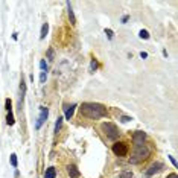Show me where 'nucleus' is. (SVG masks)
<instances>
[{"instance_id":"nucleus-1","label":"nucleus","mask_w":178,"mask_h":178,"mask_svg":"<svg viewBox=\"0 0 178 178\" xmlns=\"http://www.w3.org/2000/svg\"><path fill=\"white\" fill-rule=\"evenodd\" d=\"M79 110H81V114L89 119H102L108 114L107 108L101 104H96V102H85L81 105Z\"/></svg>"},{"instance_id":"nucleus-2","label":"nucleus","mask_w":178,"mask_h":178,"mask_svg":"<svg viewBox=\"0 0 178 178\" xmlns=\"http://www.w3.org/2000/svg\"><path fill=\"white\" fill-rule=\"evenodd\" d=\"M149 155H151V148H149V146H146V145H142V146H136V149H134L132 155L129 157V163H132V164H137V163H140V161L146 160Z\"/></svg>"},{"instance_id":"nucleus-3","label":"nucleus","mask_w":178,"mask_h":178,"mask_svg":"<svg viewBox=\"0 0 178 178\" xmlns=\"http://www.w3.org/2000/svg\"><path fill=\"white\" fill-rule=\"evenodd\" d=\"M102 131H104V134L107 136L110 140H116V139H119V136H120L119 128H117L114 124H111V122L102 124Z\"/></svg>"},{"instance_id":"nucleus-4","label":"nucleus","mask_w":178,"mask_h":178,"mask_svg":"<svg viewBox=\"0 0 178 178\" xmlns=\"http://www.w3.org/2000/svg\"><path fill=\"white\" fill-rule=\"evenodd\" d=\"M113 152L117 155V157H125L128 154V145L124 142H116L113 145Z\"/></svg>"},{"instance_id":"nucleus-5","label":"nucleus","mask_w":178,"mask_h":178,"mask_svg":"<svg viewBox=\"0 0 178 178\" xmlns=\"http://www.w3.org/2000/svg\"><path fill=\"white\" fill-rule=\"evenodd\" d=\"M47 116H49V110L44 107V105H41V107H40V116H38V119H37V122H35V128H37V129H40V128H41V125L46 122Z\"/></svg>"},{"instance_id":"nucleus-6","label":"nucleus","mask_w":178,"mask_h":178,"mask_svg":"<svg viewBox=\"0 0 178 178\" xmlns=\"http://www.w3.org/2000/svg\"><path fill=\"white\" fill-rule=\"evenodd\" d=\"M164 169V164L160 163V161H155V163H152L149 167H148V171H146V175L148 177H152V175H155V174H158Z\"/></svg>"},{"instance_id":"nucleus-7","label":"nucleus","mask_w":178,"mask_h":178,"mask_svg":"<svg viewBox=\"0 0 178 178\" xmlns=\"http://www.w3.org/2000/svg\"><path fill=\"white\" fill-rule=\"evenodd\" d=\"M145 139H146V132H143V131H136L132 134V142H134L136 146H142Z\"/></svg>"},{"instance_id":"nucleus-8","label":"nucleus","mask_w":178,"mask_h":178,"mask_svg":"<svg viewBox=\"0 0 178 178\" xmlns=\"http://www.w3.org/2000/svg\"><path fill=\"white\" fill-rule=\"evenodd\" d=\"M67 174H69L70 178H78L81 175V172H79V169L76 167V164H69V166H67Z\"/></svg>"},{"instance_id":"nucleus-9","label":"nucleus","mask_w":178,"mask_h":178,"mask_svg":"<svg viewBox=\"0 0 178 178\" xmlns=\"http://www.w3.org/2000/svg\"><path fill=\"white\" fill-rule=\"evenodd\" d=\"M75 108H76V104H72V105H66V107H64V117H66L67 120L72 119V116H73V113H75Z\"/></svg>"},{"instance_id":"nucleus-10","label":"nucleus","mask_w":178,"mask_h":178,"mask_svg":"<svg viewBox=\"0 0 178 178\" xmlns=\"http://www.w3.org/2000/svg\"><path fill=\"white\" fill-rule=\"evenodd\" d=\"M67 14H69V18H70V23L75 24L76 23V17H75V12H73V8H72L70 2H67Z\"/></svg>"},{"instance_id":"nucleus-11","label":"nucleus","mask_w":178,"mask_h":178,"mask_svg":"<svg viewBox=\"0 0 178 178\" xmlns=\"http://www.w3.org/2000/svg\"><path fill=\"white\" fill-rule=\"evenodd\" d=\"M20 91H21V96H20V107H21L23 99H24V94H26V82H24L23 78H21V82H20Z\"/></svg>"},{"instance_id":"nucleus-12","label":"nucleus","mask_w":178,"mask_h":178,"mask_svg":"<svg viewBox=\"0 0 178 178\" xmlns=\"http://www.w3.org/2000/svg\"><path fill=\"white\" fill-rule=\"evenodd\" d=\"M56 177V169L55 167H47L44 172V178H55Z\"/></svg>"},{"instance_id":"nucleus-13","label":"nucleus","mask_w":178,"mask_h":178,"mask_svg":"<svg viewBox=\"0 0 178 178\" xmlns=\"http://www.w3.org/2000/svg\"><path fill=\"white\" fill-rule=\"evenodd\" d=\"M47 32H49V24L47 23H44L43 26H41V32H40V40H44L46 35H47Z\"/></svg>"},{"instance_id":"nucleus-14","label":"nucleus","mask_w":178,"mask_h":178,"mask_svg":"<svg viewBox=\"0 0 178 178\" xmlns=\"http://www.w3.org/2000/svg\"><path fill=\"white\" fill-rule=\"evenodd\" d=\"M6 124H8V125H14V124H15V119H14L12 111H8V114H6Z\"/></svg>"},{"instance_id":"nucleus-15","label":"nucleus","mask_w":178,"mask_h":178,"mask_svg":"<svg viewBox=\"0 0 178 178\" xmlns=\"http://www.w3.org/2000/svg\"><path fill=\"white\" fill-rule=\"evenodd\" d=\"M61 125H63V117H58L56 119V124H55V132L58 134V131L61 129Z\"/></svg>"},{"instance_id":"nucleus-16","label":"nucleus","mask_w":178,"mask_h":178,"mask_svg":"<svg viewBox=\"0 0 178 178\" xmlns=\"http://www.w3.org/2000/svg\"><path fill=\"white\" fill-rule=\"evenodd\" d=\"M120 178H134V175H132L131 171H124V172L120 174Z\"/></svg>"},{"instance_id":"nucleus-17","label":"nucleus","mask_w":178,"mask_h":178,"mask_svg":"<svg viewBox=\"0 0 178 178\" xmlns=\"http://www.w3.org/2000/svg\"><path fill=\"white\" fill-rule=\"evenodd\" d=\"M96 69H98V61L93 58V59H91V63H90V72H94Z\"/></svg>"},{"instance_id":"nucleus-18","label":"nucleus","mask_w":178,"mask_h":178,"mask_svg":"<svg viewBox=\"0 0 178 178\" xmlns=\"http://www.w3.org/2000/svg\"><path fill=\"white\" fill-rule=\"evenodd\" d=\"M139 37H140L142 40H148V38H149V34H148V31H145V29H142V31L139 32Z\"/></svg>"},{"instance_id":"nucleus-19","label":"nucleus","mask_w":178,"mask_h":178,"mask_svg":"<svg viewBox=\"0 0 178 178\" xmlns=\"http://www.w3.org/2000/svg\"><path fill=\"white\" fill-rule=\"evenodd\" d=\"M5 107H6V111H12V102H11V99L5 101Z\"/></svg>"},{"instance_id":"nucleus-20","label":"nucleus","mask_w":178,"mask_h":178,"mask_svg":"<svg viewBox=\"0 0 178 178\" xmlns=\"http://www.w3.org/2000/svg\"><path fill=\"white\" fill-rule=\"evenodd\" d=\"M11 164H12V167H17V155L15 154H11Z\"/></svg>"},{"instance_id":"nucleus-21","label":"nucleus","mask_w":178,"mask_h":178,"mask_svg":"<svg viewBox=\"0 0 178 178\" xmlns=\"http://www.w3.org/2000/svg\"><path fill=\"white\" fill-rule=\"evenodd\" d=\"M40 69H41L43 72L47 70V64H46V59H41V61H40Z\"/></svg>"},{"instance_id":"nucleus-22","label":"nucleus","mask_w":178,"mask_h":178,"mask_svg":"<svg viewBox=\"0 0 178 178\" xmlns=\"http://www.w3.org/2000/svg\"><path fill=\"white\" fill-rule=\"evenodd\" d=\"M129 120H132L129 116H120V122H122V124H126V122H129Z\"/></svg>"},{"instance_id":"nucleus-23","label":"nucleus","mask_w":178,"mask_h":178,"mask_svg":"<svg viewBox=\"0 0 178 178\" xmlns=\"http://www.w3.org/2000/svg\"><path fill=\"white\" fill-rule=\"evenodd\" d=\"M46 78H47V75H46V72H41V75H40V82L43 84V82L46 81Z\"/></svg>"},{"instance_id":"nucleus-24","label":"nucleus","mask_w":178,"mask_h":178,"mask_svg":"<svg viewBox=\"0 0 178 178\" xmlns=\"http://www.w3.org/2000/svg\"><path fill=\"white\" fill-rule=\"evenodd\" d=\"M105 34H107V37L110 38V40H113L114 34H113V31H111V29H105Z\"/></svg>"},{"instance_id":"nucleus-25","label":"nucleus","mask_w":178,"mask_h":178,"mask_svg":"<svg viewBox=\"0 0 178 178\" xmlns=\"http://www.w3.org/2000/svg\"><path fill=\"white\" fill-rule=\"evenodd\" d=\"M47 58H49V59H52V58H54V50H52V49H49V50H47Z\"/></svg>"},{"instance_id":"nucleus-26","label":"nucleus","mask_w":178,"mask_h":178,"mask_svg":"<svg viewBox=\"0 0 178 178\" xmlns=\"http://www.w3.org/2000/svg\"><path fill=\"white\" fill-rule=\"evenodd\" d=\"M169 160H171V163H172L174 166H177V161H175V158H174L172 155H169Z\"/></svg>"},{"instance_id":"nucleus-27","label":"nucleus","mask_w":178,"mask_h":178,"mask_svg":"<svg viewBox=\"0 0 178 178\" xmlns=\"http://www.w3.org/2000/svg\"><path fill=\"white\" fill-rule=\"evenodd\" d=\"M166 178H178V177H177V174H169Z\"/></svg>"},{"instance_id":"nucleus-28","label":"nucleus","mask_w":178,"mask_h":178,"mask_svg":"<svg viewBox=\"0 0 178 178\" xmlns=\"http://www.w3.org/2000/svg\"><path fill=\"white\" fill-rule=\"evenodd\" d=\"M126 21H128V15H125V17L122 18V23H126Z\"/></svg>"},{"instance_id":"nucleus-29","label":"nucleus","mask_w":178,"mask_h":178,"mask_svg":"<svg viewBox=\"0 0 178 178\" xmlns=\"http://www.w3.org/2000/svg\"><path fill=\"white\" fill-rule=\"evenodd\" d=\"M140 56H142V58H146V56H148V54H146V52H142V54H140Z\"/></svg>"}]
</instances>
